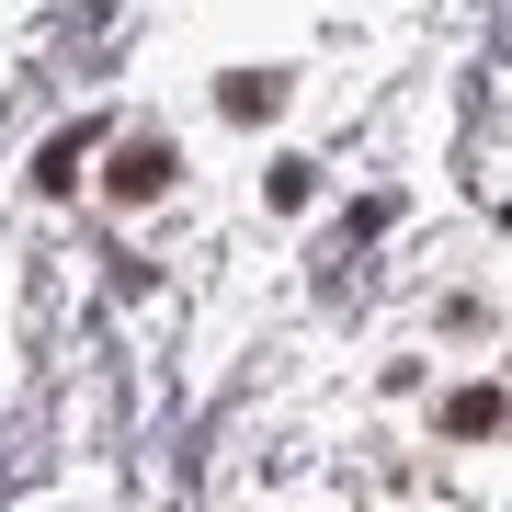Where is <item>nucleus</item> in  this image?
Returning <instances> with one entry per match:
<instances>
[{
  "instance_id": "nucleus-1",
  "label": "nucleus",
  "mask_w": 512,
  "mask_h": 512,
  "mask_svg": "<svg viewBox=\"0 0 512 512\" xmlns=\"http://www.w3.org/2000/svg\"><path fill=\"white\" fill-rule=\"evenodd\" d=\"M160 183H171V148H160V137H126V148H114V171H103L114 205H160Z\"/></svg>"
},
{
  "instance_id": "nucleus-2",
  "label": "nucleus",
  "mask_w": 512,
  "mask_h": 512,
  "mask_svg": "<svg viewBox=\"0 0 512 512\" xmlns=\"http://www.w3.org/2000/svg\"><path fill=\"white\" fill-rule=\"evenodd\" d=\"M217 103H228V114H274V103H285V80H274V69H239Z\"/></svg>"
}]
</instances>
